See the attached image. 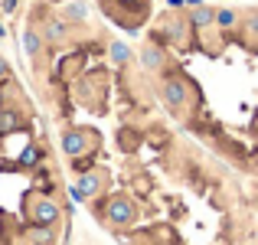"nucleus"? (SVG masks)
<instances>
[{"label":"nucleus","instance_id":"nucleus-1","mask_svg":"<svg viewBox=\"0 0 258 245\" xmlns=\"http://www.w3.org/2000/svg\"><path fill=\"white\" fill-rule=\"evenodd\" d=\"M30 219H33V226H56L59 203L49 200V196H36V200L30 203Z\"/></svg>","mask_w":258,"mask_h":245},{"label":"nucleus","instance_id":"nucleus-2","mask_svg":"<svg viewBox=\"0 0 258 245\" xmlns=\"http://www.w3.org/2000/svg\"><path fill=\"white\" fill-rule=\"evenodd\" d=\"M105 219L111 222V226H127V222H134V203L124 200V196H114L105 206Z\"/></svg>","mask_w":258,"mask_h":245},{"label":"nucleus","instance_id":"nucleus-3","mask_svg":"<svg viewBox=\"0 0 258 245\" xmlns=\"http://www.w3.org/2000/svg\"><path fill=\"white\" fill-rule=\"evenodd\" d=\"M160 95H164V101L170 108H183L189 98V88L183 79H164V88H160Z\"/></svg>","mask_w":258,"mask_h":245},{"label":"nucleus","instance_id":"nucleus-4","mask_svg":"<svg viewBox=\"0 0 258 245\" xmlns=\"http://www.w3.org/2000/svg\"><path fill=\"white\" fill-rule=\"evenodd\" d=\"M62 151L69 154V157H82L88 151V134L85 131H66L62 134Z\"/></svg>","mask_w":258,"mask_h":245},{"label":"nucleus","instance_id":"nucleus-5","mask_svg":"<svg viewBox=\"0 0 258 245\" xmlns=\"http://www.w3.org/2000/svg\"><path fill=\"white\" fill-rule=\"evenodd\" d=\"M213 20H216L213 7H203V4L189 7V23H193V26H200V30H203V26H213Z\"/></svg>","mask_w":258,"mask_h":245},{"label":"nucleus","instance_id":"nucleus-6","mask_svg":"<svg viewBox=\"0 0 258 245\" xmlns=\"http://www.w3.org/2000/svg\"><path fill=\"white\" fill-rule=\"evenodd\" d=\"M141 63H144V69L157 72L160 66H164V49H160V46H144V49H141Z\"/></svg>","mask_w":258,"mask_h":245},{"label":"nucleus","instance_id":"nucleus-7","mask_svg":"<svg viewBox=\"0 0 258 245\" xmlns=\"http://www.w3.org/2000/svg\"><path fill=\"white\" fill-rule=\"evenodd\" d=\"M20 128V111L13 108H0V134H10Z\"/></svg>","mask_w":258,"mask_h":245},{"label":"nucleus","instance_id":"nucleus-8","mask_svg":"<svg viewBox=\"0 0 258 245\" xmlns=\"http://www.w3.org/2000/svg\"><path fill=\"white\" fill-rule=\"evenodd\" d=\"M23 49L30 52V56H36V52H43V36H39L36 30H26V33H23Z\"/></svg>","mask_w":258,"mask_h":245},{"label":"nucleus","instance_id":"nucleus-9","mask_svg":"<svg viewBox=\"0 0 258 245\" xmlns=\"http://www.w3.org/2000/svg\"><path fill=\"white\" fill-rule=\"evenodd\" d=\"M39 160H43V151H39L36 144L23 147V154H20V167H26V170H30V167H36Z\"/></svg>","mask_w":258,"mask_h":245},{"label":"nucleus","instance_id":"nucleus-10","mask_svg":"<svg viewBox=\"0 0 258 245\" xmlns=\"http://www.w3.org/2000/svg\"><path fill=\"white\" fill-rule=\"evenodd\" d=\"M66 17L76 20V23H82V20L88 17V7L82 4V0H69V4H66Z\"/></svg>","mask_w":258,"mask_h":245},{"label":"nucleus","instance_id":"nucleus-11","mask_svg":"<svg viewBox=\"0 0 258 245\" xmlns=\"http://www.w3.org/2000/svg\"><path fill=\"white\" fill-rule=\"evenodd\" d=\"M79 190H82L85 196H92V193H98V173H85V176H79V183H76Z\"/></svg>","mask_w":258,"mask_h":245},{"label":"nucleus","instance_id":"nucleus-12","mask_svg":"<svg viewBox=\"0 0 258 245\" xmlns=\"http://www.w3.org/2000/svg\"><path fill=\"white\" fill-rule=\"evenodd\" d=\"M111 59H114V66H124L131 59V49L124 43H111Z\"/></svg>","mask_w":258,"mask_h":245},{"label":"nucleus","instance_id":"nucleus-13","mask_svg":"<svg viewBox=\"0 0 258 245\" xmlns=\"http://www.w3.org/2000/svg\"><path fill=\"white\" fill-rule=\"evenodd\" d=\"M46 39H56V43L66 39V23H62V20H52V23L46 26Z\"/></svg>","mask_w":258,"mask_h":245},{"label":"nucleus","instance_id":"nucleus-14","mask_svg":"<svg viewBox=\"0 0 258 245\" xmlns=\"http://www.w3.org/2000/svg\"><path fill=\"white\" fill-rule=\"evenodd\" d=\"M213 23H219V26H235V13L232 10H216V20Z\"/></svg>","mask_w":258,"mask_h":245},{"label":"nucleus","instance_id":"nucleus-15","mask_svg":"<svg viewBox=\"0 0 258 245\" xmlns=\"http://www.w3.org/2000/svg\"><path fill=\"white\" fill-rule=\"evenodd\" d=\"M7 79H10V66H7V63H4V59H0V85H4V82H7Z\"/></svg>","mask_w":258,"mask_h":245},{"label":"nucleus","instance_id":"nucleus-16","mask_svg":"<svg viewBox=\"0 0 258 245\" xmlns=\"http://www.w3.org/2000/svg\"><path fill=\"white\" fill-rule=\"evenodd\" d=\"M33 245H46V242H33Z\"/></svg>","mask_w":258,"mask_h":245}]
</instances>
